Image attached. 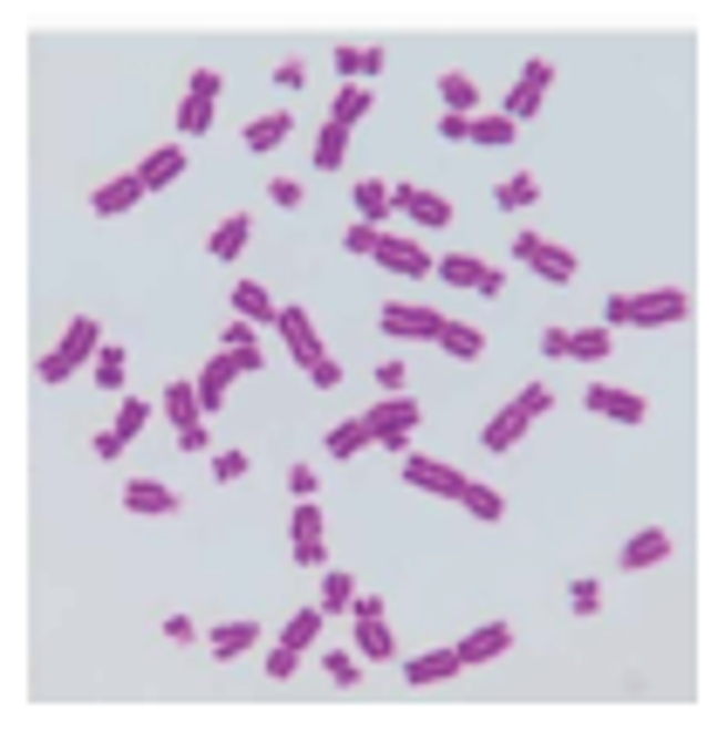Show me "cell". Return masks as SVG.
<instances>
[{
  "label": "cell",
  "mask_w": 718,
  "mask_h": 731,
  "mask_svg": "<svg viewBox=\"0 0 718 731\" xmlns=\"http://www.w3.org/2000/svg\"><path fill=\"white\" fill-rule=\"evenodd\" d=\"M267 198H274V206H301V185H295V178H274Z\"/></svg>",
  "instance_id": "52"
},
{
  "label": "cell",
  "mask_w": 718,
  "mask_h": 731,
  "mask_svg": "<svg viewBox=\"0 0 718 731\" xmlns=\"http://www.w3.org/2000/svg\"><path fill=\"white\" fill-rule=\"evenodd\" d=\"M254 642H260V629H254V622H219V629L206 636V649H213V657H219V663H233V657H247V649H254Z\"/></svg>",
  "instance_id": "27"
},
{
  "label": "cell",
  "mask_w": 718,
  "mask_h": 731,
  "mask_svg": "<svg viewBox=\"0 0 718 731\" xmlns=\"http://www.w3.org/2000/svg\"><path fill=\"white\" fill-rule=\"evenodd\" d=\"M568 356L575 362H603L609 356V329H568Z\"/></svg>",
  "instance_id": "37"
},
{
  "label": "cell",
  "mask_w": 718,
  "mask_h": 731,
  "mask_svg": "<svg viewBox=\"0 0 718 731\" xmlns=\"http://www.w3.org/2000/svg\"><path fill=\"white\" fill-rule=\"evenodd\" d=\"M178 131H185V137H206V131H213V103H206V96H185V103H178Z\"/></svg>",
  "instance_id": "38"
},
{
  "label": "cell",
  "mask_w": 718,
  "mask_h": 731,
  "mask_svg": "<svg viewBox=\"0 0 718 731\" xmlns=\"http://www.w3.org/2000/svg\"><path fill=\"white\" fill-rule=\"evenodd\" d=\"M301 75H308L301 62H281V69H274V83H281V90H301Z\"/></svg>",
  "instance_id": "57"
},
{
  "label": "cell",
  "mask_w": 718,
  "mask_h": 731,
  "mask_svg": "<svg viewBox=\"0 0 718 731\" xmlns=\"http://www.w3.org/2000/svg\"><path fill=\"white\" fill-rule=\"evenodd\" d=\"M165 636H172V642H198V629H192V616H165Z\"/></svg>",
  "instance_id": "56"
},
{
  "label": "cell",
  "mask_w": 718,
  "mask_h": 731,
  "mask_svg": "<svg viewBox=\"0 0 718 731\" xmlns=\"http://www.w3.org/2000/svg\"><path fill=\"white\" fill-rule=\"evenodd\" d=\"M431 274H445L452 288H472V295H500V267L479 260V254H438Z\"/></svg>",
  "instance_id": "10"
},
{
  "label": "cell",
  "mask_w": 718,
  "mask_h": 731,
  "mask_svg": "<svg viewBox=\"0 0 718 731\" xmlns=\"http://www.w3.org/2000/svg\"><path fill=\"white\" fill-rule=\"evenodd\" d=\"M493 198H500L506 213H527V206H541V178H534V172H513V178H500Z\"/></svg>",
  "instance_id": "31"
},
{
  "label": "cell",
  "mask_w": 718,
  "mask_h": 731,
  "mask_svg": "<svg viewBox=\"0 0 718 731\" xmlns=\"http://www.w3.org/2000/svg\"><path fill=\"white\" fill-rule=\"evenodd\" d=\"M274 321H281V342H288V356L301 362V370H308V362H322V336H315L308 308H281Z\"/></svg>",
  "instance_id": "17"
},
{
  "label": "cell",
  "mask_w": 718,
  "mask_h": 731,
  "mask_svg": "<svg viewBox=\"0 0 718 731\" xmlns=\"http://www.w3.org/2000/svg\"><path fill=\"white\" fill-rule=\"evenodd\" d=\"M329 608H356V581L349 575H329L322 581V616H329Z\"/></svg>",
  "instance_id": "43"
},
{
  "label": "cell",
  "mask_w": 718,
  "mask_h": 731,
  "mask_svg": "<svg viewBox=\"0 0 718 731\" xmlns=\"http://www.w3.org/2000/svg\"><path fill=\"white\" fill-rule=\"evenodd\" d=\"M342 157H349V131L342 124H322V131H315V172H336Z\"/></svg>",
  "instance_id": "32"
},
{
  "label": "cell",
  "mask_w": 718,
  "mask_h": 731,
  "mask_svg": "<svg viewBox=\"0 0 718 731\" xmlns=\"http://www.w3.org/2000/svg\"><path fill=\"white\" fill-rule=\"evenodd\" d=\"M124 506L131 513H172L178 493H172V485H157V478H124Z\"/></svg>",
  "instance_id": "26"
},
{
  "label": "cell",
  "mask_w": 718,
  "mask_h": 731,
  "mask_svg": "<svg viewBox=\"0 0 718 731\" xmlns=\"http://www.w3.org/2000/svg\"><path fill=\"white\" fill-rule=\"evenodd\" d=\"M459 506H465L472 519H500V513H506V500L493 493V485H479V478H465V485H459Z\"/></svg>",
  "instance_id": "33"
},
{
  "label": "cell",
  "mask_w": 718,
  "mask_h": 731,
  "mask_svg": "<svg viewBox=\"0 0 718 731\" xmlns=\"http://www.w3.org/2000/svg\"><path fill=\"white\" fill-rule=\"evenodd\" d=\"M438 137H445V144H472V116H438Z\"/></svg>",
  "instance_id": "47"
},
{
  "label": "cell",
  "mask_w": 718,
  "mask_h": 731,
  "mask_svg": "<svg viewBox=\"0 0 718 731\" xmlns=\"http://www.w3.org/2000/svg\"><path fill=\"white\" fill-rule=\"evenodd\" d=\"M356 642H363V663H390L397 657V636H390V622H383V601L377 595H356Z\"/></svg>",
  "instance_id": "7"
},
{
  "label": "cell",
  "mask_w": 718,
  "mask_h": 731,
  "mask_svg": "<svg viewBox=\"0 0 718 731\" xmlns=\"http://www.w3.org/2000/svg\"><path fill=\"white\" fill-rule=\"evenodd\" d=\"M664 554H670V534H664V526H644V534L623 540V567H629V575H636V567H657Z\"/></svg>",
  "instance_id": "21"
},
{
  "label": "cell",
  "mask_w": 718,
  "mask_h": 731,
  "mask_svg": "<svg viewBox=\"0 0 718 731\" xmlns=\"http://www.w3.org/2000/svg\"><path fill=\"white\" fill-rule=\"evenodd\" d=\"M459 670H465V663H459V649H424V657H411V663H404V677H411V683H452Z\"/></svg>",
  "instance_id": "20"
},
{
  "label": "cell",
  "mask_w": 718,
  "mask_h": 731,
  "mask_svg": "<svg viewBox=\"0 0 718 731\" xmlns=\"http://www.w3.org/2000/svg\"><path fill=\"white\" fill-rule=\"evenodd\" d=\"M247 233H254V213H233V219H219L213 226V260H239V254H247Z\"/></svg>",
  "instance_id": "25"
},
{
  "label": "cell",
  "mask_w": 718,
  "mask_h": 731,
  "mask_svg": "<svg viewBox=\"0 0 718 731\" xmlns=\"http://www.w3.org/2000/svg\"><path fill=\"white\" fill-rule=\"evenodd\" d=\"M377 239H383V226H363V219H356V226L342 233V247H349L356 260H377Z\"/></svg>",
  "instance_id": "41"
},
{
  "label": "cell",
  "mask_w": 718,
  "mask_h": 731,
  "mask_svg": "<svg viewBox=\"0 0 718 731\" xmlns=\"http://www.w3.org/2000/svg\"><path fill=\"white\" fill-rule=\"evenodd\" d=\"M568 608L575 616H595L603 608V581H568Z\"/></svg>",
  "instance_id": "42"
},
{
  "label": "cell",
  "mask_w": 718,
  "mask_h": 731,
  "mask_svg": "<svg viewBox=\"0 0 718 731\" xmlns=\"http://www.w3.org/2000/svg\"><path fill=\"white\" fill-rule=\"evenodd\" d=\"M452 649H459L465 670H472V663H493V657H506V649H513V629H506V622H479V629H472L465 642H452Z\"/></svg>",
  "instance_id": "18"
},
{
  "label": "cell",
  "mask_w": 718,
  "mask_h": 731,
  "mask_svg": "<svg viewBox=\"0 0 718 731\" xmlns=\"http://www.w3.org/2000/svg\"><path fill=\"white\" fill-rule=\"evenodd\" d=\"M541 356L562 362V356H568V329H547V336H541Z\"/></svg>",
  "instance_id": "54"
},
{
  "label": "cell",
  "mask_w": 718,
  "mask_h": 731,
  "mask_svg": "<svg viewBox=\"0 0 718 731\" xmlns=\"http://www.w3.org/2000/svg\"><path fill=\"white\" fill-rule=\"evenodd\" d=\"M547 403H554V390H547V383H527V390L513 397L486 431H479V444H486V452H513V444L527 437V424H534V418H547Z\"/></svg>",
  "instance_id": "3"
},
{
  "label": "cell",
  "mask_w": 718,
  "mask_h": 731,
  "mask_svg": "<svg viewBox=\"0 0 718 731\" xmlns=\"http://www.w3.org/2000/svg\"><path fill=\"white\" fill-rule=\"evenodd\" d=\"M322 670H329V683H356V657H349V649H329V657H322Z\"/></svg>",
  "instance_id": "44"
},
{
  "label": "cell",
  "mask_w": 718,
  "mask_h": 731,
  "mask_svg": "<svg viewBox=\"0 0 718 731\" xmlns=\"http://www.w3.org/2000/svg\"><path fill=\"white\" fill-rule=\"evenodd\" d=\"M356 213H363V226H377L390 213V185L383 178H363V185H356Z\"/></svg>",
  "instance_id": "35"
},
{
  "label": "cell",
  "mask_w": 718,
  "mask_h": 731,
  "mask_svg": "<svg viewBox=\"0 0 718 731\" xmlns=\"http://www.w3.org/2000/svg\"><path fill=\"white\" fill-rule=\"evenodd\" d=\"M390 213H411L418 226H452V198L424 185H390Z\"/></svg>",
  "instance_id": "12"
},
{
  "label": "cell",
  "mask_w": 718,
  "mask_h": 731,
  "mask_svg": "<svg viewBox=\"0 0 718 731\" xmlns=\"http://www.w3.org/2000/svg\"><path fill=\"white\" fill-rule=\"evenodd\" d=\"M377 260H383L390 274H404V280H424V274L438 267V254H424L418 239H397V233H383V239H377Z\"/></svg>",
  "instance_id": "15"
},
{
  "label": "cell",
  "mask_w": 718,
  "mask_h": 731,
  "mask_svg": "<svg viewBox=\"0 0 718 731\" xmlns=\"http://www.w3.org/2000/svg\"><path fill=\"white\" fill-rule=\"evenodd\" d=\"M144 424H151V403H144V397H124L116 424H110V431H96V459H116V452H124V444H131Z\"/></svg>",
  "instance_id": "16"
},
{
  "label": "cell",
  "mask_w": 718,
  "mask_h": 731,
  "mask_svg": "<svg viewBox=\"0 0 718 731\" xmlns=\"http://www.w3.org/2000/svg\"><path fill=\"white\" fill-rule=\"evenodd\" d=\"M513 260H527L541 280H554V288H568V280H575V254L554 247V239H541V233H521V239H513Z\"/></svg>",
  "instance_id": "6"
},
{
  "label": "cell",
  "mask_w": 718,
  "mask_h": 731,
  "mask_svg": "<svg viewBox=\"0 0 718 731\" xmlns=\"http://www.w3.org/2000/svg\"><path fill=\"white\" fill-rule=\"evenodd\" d=\"M336 69H342V83H356V75H363V49L342 42V49H336Z\"/></svg>",
  "instance_id": "48"
},
{
  "label": "cell",
  "mask_w": 718,
  "mask_h": 731,
  "mask_svg": "<svg viewBox=\"0 0 718 731\" xmlns=\"http://www.w3.org/2000/svg\"><path fill=\"white\" fill-rule=\"evenodd\" d=\"M213 478H247V452H219L213 459Z\"/></svg>",
  "instance_id": "50"
},
{
  "label": "cell",
  "mask_w": 718,
  "mask_h": 731,
  "mask_svg": "<svg viewBox=\"0 0 718 731\" xmlns=\"http://www.w3.org/2000/svg\"><path fill=\"white\" fill-rule=\"evenodd\" d=\"M438 349L459 356V362H479V356H486V336H479L472 321H445V329H438Z\"/></svg>",
  "instance_id": "29"
},
{
  "label": "cell",
  "mask_w": 718,
  "mask_h": 731,
  "mask_svg": "<svg viewBox=\"0 0 718 731\" xmlns=\"http://www.w3.org/2000/svg\"><path fill=\"white\" fill-rule=\"evenodd\" d=\"M438 96H445V116H479V83H472L465 69L438 75Z\"/></svg>",
  "instance_id": "22"
},
{
  "label": "cell",
  "mask_w": 718,
  "mask_h": 731,
  "mask_svg": "<svg viewBox=\"0 0 718 731\" xmlns=\"http://www.w3.org/2000/svg\"><path fill=\"white\" fill-rule=\"evenodd\" d=\"M377 383L383 397H404V362H377Z\"/></svg>",
  "instance_id": "51"
},
{
  "label": "cell",
  "mask_w": 718,
  "mask_h": 731,
  "mask_svg": "<svg viewBox=\"0 0 718 731\" xmlns=\"http://www.w3.org/2000/svg\"><path fill=\"white\" fill-rule=\"evenodd\" d=\"M233 308L247 315V321H274V315H281V308L267 301V288H260V280H239V288H233Z\"/></svg>",
  "instance_id": "34"
},
{
  "label": "cell",
  "mask_w": 718,
  "mask_h": 731,
  "mask_svg": "<svg viewBox=\"0 0 718 731\" xmlns=\"http://www.w3.org/2000/svg\"><path fill=\"white\" fill-rule=\"evenodd\" d=\"M90 356H103V321H96V315H75V321H69V336H62L55 349L34 356V377H42V383H69Z\"/></svg>",
  "instance_id": "2"
},
{
  "label": "cell",
  "mask_w": 718,
  "mask_h": 731,
  "mask_svg": "<svg viewBox=\"0 0 718 731\" xmlns=\"http://www.w3.org/2000/svg\"><path fill=\"white\" fill-rule=\"evenodd\" d=\"M157 411L172 418V431H178V452H206L213 424H206V403H198V383H192V377L165 383V397H157Z\"/></svg>",
  "instance_id": "4"
},
{
  "label": "cell",
  "mask_w": 718,
  "mask_h": 731,
  "mask_svg": "<svg viewBox=\"0 0 718 731\" xmlns=\"http://www.w3.org/2000/svg\"><path fill=\"white\" fill-rule=\"evenodd\" d=\"M124 377H131L124 349H116V342H103V356H96V383H103V390H124Z\"/></svg>",
  "instance_id": "39"
},
{
  "label": "cell",
  "mask_w": 718,
  "mask_h": 731,
  "mask_svg": "<svg viewBox=\"0 0 718 731\" xmlns=\"http://www.w3.org/2000/svg\"><path fill=\"white\" fill-rule=\"evenodd\" d=\"M397 478L418 485V493H438V500H459V485H465V472H452L445 459H418V452H404V472Z\"/></svg>",
  "instance_id": "11"
},
{
  "label": "cell",
  "mask_w": 718,
  "mask_h": 731,
  "mask_svg": "<svg viewBox=\"0 0 718 731\" xmlns=\"http://www.w3.org/2000/svg\"><path fill=\"white\" fill-rule=\"evenodd\" d=\"M185 172V144H157L144 165H137V178H144V192H157V185H172Z\"/></svg>",
  "instance_id": "24"
},
{
  "label": "cell",
  "mask_w": 718,
  "mask_h": 731,
  "mask_svg": "<svg viewBox=\"0 0 718 731\" xmlns=\"http://www.w3.org/2000/svg\"><path fill=\"white\" fill-rule=\"evenodd\" d=\"M370 103H377V96H370L363 83H342V90H336V110H329V124L356 131V124H363V116H370Z\"/></svg>",
  "instance_id": "30"
},
{
  "label": "cell",
  "mask_w": 718,
  "mask_h": 731,
  "mask_svg": "<svg viewBox=\"0 0 718 731\" xmlns=\"http://www.w3.org/2000/svg\"><path fill=\"white\" fill-rule=\"evenodd\" d=\"M547 83H554V62H547V55H534L521 75H513V96H506V110H500V116H506V124H527V116L547 103Z\"/></svg>",
  "instance_id": "8"
},
{
  "label": "cell",
  "mask_w": 718,
  "mask_h": 731,
  "mask_svg": "<svg viewBox=\"0 0 718 731\" xmlns=\"http://www.w3.org/2000/svg\"><path fill=\"white\" fill-rule=\"evenodd\" d=\"M288 534H295L288 547H295L301 567H322L329 560V540H322L329 526H322V506H315V500H295V526H288Z\"/></svg>",
  "instance_id": "9"
},
{
  "label": "cell",
  "mask_w": 718,
  "mask_h": 731,
  "mask_svg": "<svg viewBox=\"0 0 718 731\" xmlns=\"http://www.w3.org/2000/svg\"><path fill=\"white\" fill-rule=\"evenodd\" d=\"M288 649H308V642H322V608H295L288 616V636H281Z\"/></svg>",
  "instance_id": "36"
},
{
  "label": "cell",
  "mask_w": 718,
  "mask_h": 731,
  "mask_svg": "<svg viewBox=\"0 0 718 731\" xmlns=\"http://www.w3.org/2000/svg\"><path fill=\"white\" fill-rule=\"evenodd\" d=\"M438 329H445V315H438V308H418V301H390V308H383V336L438 342Z\"/></svg>",
  "instance_id": "14"
},
{
  "label": "cell",
  "mask_w": 718,
  "mask_h": 731,
  "mask_svg": "<svg viewBox=\"0 0 718 731\" xmlns=\"http://www.w3.org/2000/svg\"><path fill=\"white\" fill-rule=\"evenodd\" d=\"M582 403H588L595 418H616V424H644V418H650V403L636 397V390H616V383H588Z\"/></svg>",
  "instance_id": "13"
},
{
  "label": "cell",
  "mask_w": 718,
  "mask_h": 731,
  "mask_svg": "<svg viewBox=\"0 0 718 731\" xmlns=\"http://www.w3.org/2000/svg\"><path fill=\"white\" fill-rule=\"evenodd\" d=\"M370 444H377L370 418H342V424L329 431V459H356V452H370Z\"/></svg>",
  "instance_id": "28"
},
{
  "label": "cell",
  "mask_w": 718,
  "mask_h": 731,
  "mask_svg": "<svg viewBox=\"0 0 718 731\" xmlns=\"http://www.w3.org/2000/svg\"><path fill=\"white\" fill-rule=\"evenodd\" d=\"M192 96L213 103V96H219V69H198V75H192Z\"/></svg>",
  "instance_id": "55"
},
{
  "label": "cell",
  "mask_w": 718,
  "mask_h": 731,
  "mask_svg": "<svg viewBox=\"0 0 718 731\" xmlns=\"http://www.w3.org/2000/svg\"><path fill=\"white\" fill-rule=\"evenodd\" d=\"M131 206H144V178H137V172H124V178H110V185L90 192V213H103V219L131 213Z\"/></svg>",
  "instance_id": "19"
},
{
  "label": "cell",
  "mask_w": 718,
  "mask_h": 731,
  "mask_svg": "<svg viewBox=\"0 0 718 731\" xmlns=\"http://www.w3.org/2000/svg\"><path fill=\"white\" fill-rule=\"evenodd\" d=\"M472 144L506 151V144H513V124H506V116H472Z\"/></svg>",
  "instance_id": "40"
},
{
  "label": "cell",
  "mask_w": 718,
  "mask_h": 731,
  "mask_svg": "<svg viewBox=\"0 0 718 731\" xmlns=\"http://www.w3.org/2000/svg\"><path fill=\"white\" fill-rule=\"evenodd\" d=\"M609 329H664V321H685L691 295L685 288H644V295H609Z\"/></svg>",
  "instance_id": "1"
},
{
  "label": "cell",
  "mask_w": 718,
  "mask_h": 731,
  "mask_svg": "<svg viewBox=\"0 0 718 731\" xmlns=\"http://www.w3.org/2000/svg\"><path fill=\"white\" fill-rule=\"evenodd\" d=\"M308 377H315V390H336V383H342V362L322 356V362H308Z\"/></svg>",
  "instance_id": "46"
},
{
  "label": "cell",
  "mask_w": 718,
  "mask_h": 731,
  "mask_svg": "<svg viewBox=\"0 0 718 731\" xmlns=\"http://www.w3.org/2000/svg\"><path fill=\"white\" fill-rule=\"evenodd\" d=\"M288 137H295V116H288V110L254 116V124L239 131V144H247V151H274V144H288Z\"/></svg>",
  "instance_id": "23"
},
{
  "label": "cell",
  "mask_w": 718,
  "mask_h": 731,
  "mask_svg": "<svg viewBox=\"0 0 718 731\" xmlns=\"http://www.w3.org/2000/svg\"><path fill=\"white\" fill-rule=\"evenodd\" d=\"M260 336H254V321H233V329H226V342L219 349H254Z\"/></svg>",
  "instance_id": "53"
},
{
  "label": "cell",
  "mask_w": 718,
  "mask_h": 731,
  "mask_svg": "<svg viewBox=\"0 0 718 731\" xmlns=\"http://www.w3.org/2000/svg\"><path fill=\"white\" fill-rule=\"evenodd\" d=\"M370 431H377V444H397V452H411V431L424 424V403L404 390V397H383V403H370Z\"/></svg>",
  "instance_id": "5"
},
{
  "label": "cell",
  "mask_w": 718,
  "mask_h": 731,
  "mask_svg": "<svg viewBox=\"0 0 718 731\" xmlns=\"http://www.w3.org/2000/svg\"><path fill=\"white\" fill-rule=\"evenodd\" d=\"M295 663H301V649H288V642H281V649L267 657V677H274V683H288V677H295Z\"/></svg>",
  "instance_id": "45"
},
{
  "label": "cell",
  "mask_w": 718,
  "mask_h": 731,
  "mask_svg": "<svg viewBox=\"0 0 718 731\" xmlns=\"http://www.w3.org/2000/svg\"><path fill=\"white\" fill-rule=\"evenodd\" d=\"M315 485H322V478H315V465H295V472H288V493H295V500H315Z\"/></svg>",
  "instance_id": "49"
}]
</instances>
